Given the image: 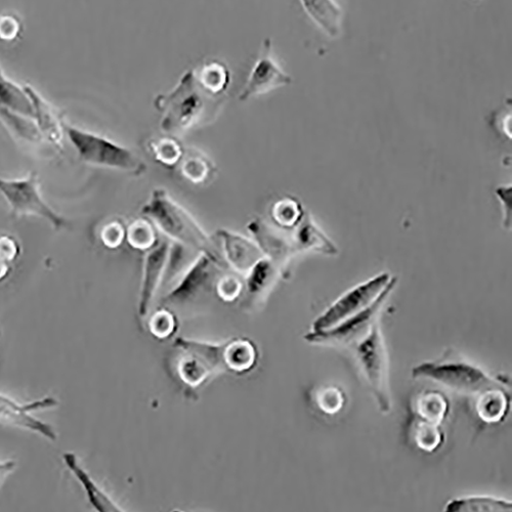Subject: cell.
I'll return each instance as SVG.
<instances>
[{"instance_id":"obj_1","label":"cell","mask_w":512,"mask_h":512,"mask_svg":"<svg viewBox=\"0 0 512 512\" xmlns=\"http://www.w3.org/2000/svg\"><path fill=\"white\" fill-rule=\"evenodd\" d=\"M227 93L213 89L198 67L186 71L176 87L159 94L154 107L160 114V130L169 137H182L219 117Z\"/></svg>"},{"instance_id":"obj_2","label":"cell","mask_w":512,"mask_h":512,"mask_svg":"<svg viewBox=\"0 0 512 512\" xmlns=\"http://www.w3.org/2000/svg\"><path fill=\"white\" fill-rule=\"evenodd\" d=\"M142 216L152 222L168 239L196 252L223 256L191 213L164 189H155L141 209Z\"/></svg>"},{"instance_id":"obj_3","label":"cell","mask_w":512,"mask_h":512,"mask_svg":"<svg viewBox=\"0 0 512 512\" xmlns=\"http://www.w3.org/2000/svg\"><path fill=\"white\" fill-rule=\"evenodd\" d=\"M224 349L225 343L178 337L169 368L183 387L190 391L198 390L213 376L226 372Z\"/></svg>"},{"instance_id":"obj_4","label":"cell","mask_w":512,"mask_h":512,"mask_svg":"<svg viewBox=\"0 0 512 512\" xmlns=\"http://www.w3.org/2000/svg\"><path fill=\"white\" fill-rule=\"evenodd\" d=\"M64 134L85 163L136 177L147 172L146 163L134 151L110 139L66 123Z\"/></svg>"},{"instance_id":"obj_5","label":"cell","mask_w":512,"mask_h":512,"mask_svg":"<svg viewBox=\"0 0 512 512\" xmlns=\"http://www.w3.org/2000/svg\"><path fill=\"white\" fill-rule=\"evenodd\" d=\"M0 194L4 196L17 218L37 217L45 220L57 231L68 226L66 219L42 196L39 178L34 172L22 179L0 177Z\"/></svg>"},{"instance_id":"obj_6","label":"cell","mask_w":512,"mask_h":512,"mask_svg":"<svg viewBox=\"0 0 512 512\" xmlns=\"http://www.w3.org/2000/svg\"><path fill=\"white\" fill-rule=\"evenodd\" d=\"M358 339L360 341L356 352L361 369L378 401L380 410L388 412L392 407L388 381V355L377 322Z\"/></svg>"},{"instance_id":"obj_7","label":"cell","mask_w":512,"mask_h":512,"mask_svg":"<svg viewBox=\"0 0 512 512\" xmlns=\"http://www.w3.org/2000/svg\"><path fill=\"white\" fill-rule=\"evenodd\" d=\"M388 272L357 285L338 300L313 324V332L327 331L371 306L397 280Z\"/></svg>"},{"instance_id":"obj_8","label":"cell","mask_w":512,"mask_h":512,"mask_svg":"<svg viewBox=\"0 0 512 512\" xmlns=\"http://www.w3.org/2000/svg\"><path fill=\"white\" fill-rule=\"evenodd\" d=\"M414 378H428L463 394L480 395L490 390H507L502 382L481 369L462 362L423 363L413 368Z\"/></svg>"},{"instance_id":"obj_9","label":"cell","mask_w":512,"mask_h":512,"mask_svg":"<svg viewBox=\"0 0 512 512\" xmlns=\"http://www.w3.org/2000/svg\"><path fill=\"white\" fill-rule=\"evenodd\" d=\"M227 264L221 256L199 253L176 282L170 286L164 301L186 304L217 285Z\"/></svg>"},{"instance_id":"obj_10","label":"cell","mask_w":512,"mask_h":512,"mask_svg":"<svg viewBox=\"0 0 512 512\" xmlns=\"http://www.w3.org/2000/svg\"><path fill=\"white\" fill-rule=\"evenodd\" d=\"M59 406L53 397L42 398L33 402L21 403L0 394V422L38 435L48 441L56 442L58 434L53 426L33 415L34 412L51 410Z\"/></svg>"},{"instance_id":"obj_11","label":"cell","mask_w":512,"mask_h":512,"mask_svg":"<svg viewBox=\"0 0 512 512\" xmlns=\"http://www.w3.org/2000/svg\"><path fill=\"white\" fill-rule=\"evenodd\" d=\"M291 83L292 77L275 60L272 40L267 38L263 41L258 60L241 90L239 100L246 102L277 89L288 87Z\"/></svg>"},{"instance_id":"obj_12","label":"cell","mask_w":512,"mask_h":512,"mask_svg":"<svg viewBox=\"0 0 512 512\" xmlns=\"http://www.w3.org/2000/svg\"><path fill=\"white\" fill-rule=\"evenodd\" d=\"M397 284L398 279L395 280L371 306L359 314L344 321L343 323H340L330 330L321 332L312 331L305 336V339L311 344L352 343V341L366 333L376 322L378 313L381 311L383 305L388 301L389 296L392 294Z\"/></svg>"},{"instance_id":"obj_13","label":"cell","mask_w":512,"mask_h":512,"mask_svg":"<svg viewBox=\"0 0 512 512\" xmlns=\"http://www.w3.org/2000/svg\"><path fill=\"white\" fill-rule=\"evenodd\" d=\"M170 244L167 240H157L145 255L138 304V314L142 320L150 314L164 282Z\"/></svg>"},{"instance_id":"obj_14","label":"cell","mask_w":512,"mask_h":512,"mask_svg":"<svg viewBox=\"0 0 512 512\" xmlns=\"http://www.w3.org/2000/svg\"><path fill=\"white\" fill-rule=\"evenodd\" d=\"M252 239L261 248L265 256L279 264L284 270L295 254L291 235L267 220L256 218L247 225Z\"/></svg>"},{"instance_id":"obj_15","label":"cell","mask_w":512,"mask_h":512,"mask_svg":"<svg viewBox=\"0 0 512 512\" xmlns=\"http://www.w3.org/2000/svg\"><path fill=\"white\" fill-rule=\"evenodd\" d=\"M284 271L279 264L267 258V256L254 264L244 275L242 305L251 309L264 304Z\"/></svg>"},{"instance_id":"obj_16","label":"cell","mask_w":512,"mask_h":512,"mask_svg":"<svg viewBox=\"0 0 512 512\" xmlns=\"http://www.w3.org/2000/svg\"><path fill=\"white\" fill-rule=\"evenodd\" d=\"M216 235L222 246L225 263L238 274L245 275L265 256L252 238L228 229H219Z\"/></svg>"},{"instance_id":"obj_17","label":"cell","mask_w":512,"mask_h":512,"mask_svg":"<svg viewBox=\"0 0 512 512\" xmlns=\"http://www.w3.org/2000/svg\"><path fill=\"white\" fill-rule=\"evenodd\" d=\"M68 471L77 480L90 504L99 512H121V507L115 500L101 488L93 479L87 469L81 464L78 456L73 452H65L62 456Z\"/></svg>"},{"instance_id":"obj_18","label":"cell","mask_w":512,"mask_h":512,"mask_svg":"<svg viewBox=\"0 0 512 512\" xmlns=\"http://www.w3.org/2000/svg\"><path fill=\"white\" fill-rule=\"evenodd\" d=\"M259 350L248 337H233L225 341L224 362L226 371L245 375L259 363Z\"/></svg>"},{"instance_id":"obj_19","label":"cell","mask_w":512,"mask_h":512,"mask_svg":"<svg viewBox=\"0 0 512 512\" xmlns=\"http://www.w3.org/2000/svg\"><path fill=\"white\" fill-rule=\"evenodd\" d=\"M27 91L33 105V119L45 140L56 146L60 145L64 136V122L60 119L51 104L27 85Z\"/></svg>"},{"instance_id":"obj_20","label":"cell","mask_w":512,"mask_h":512,"mask_svg":"<svg viewBox=\"0 0 512 512\" xmlns=\"http://www.w3.org/2000/svg\"><path fill=\"white\" fill-rule=\"evenodd\" d=\"M295 253L318 251L327 255H335L337 249L318 227L313 218L306 213L303 220L293 229L291 235Z\"/></svg>"},{"instance_id":"obj_21","label":"cell","mask_w":512,"mask_h":512,"mask_svg":"<svg viewBox=\"0 0 512 512\" xmlns=\"http://www.w3.org/2000/svg\"><path fill=\"white\" fill-rule=\"evenodd\" d=\"M313 22L329 37L337 38L343 31L344 12L335 0H300Z\"/></svg>"},{"instance_id":"obj_22","label":"cell","mask_w":512,"mask_h":512,"mask_svg":"<svg viewBox=\"0 0 512 512\" xmlns=\"http://www.w3.org/2000/svg\"><path fill=\"white\" fill-rule=\"evenodd\" d=\"M0 108L33 118V105L27 85L14 81L0 65Z\"/></svg>"},{"instance_id":"obj_23","label":"cell","mask_w":512,"mask_h":512,"mask_svg":"<svg viewBox=\"0 0 512 512\" xmlns=\"http://www.w3.org/2000/svg\"><path fill=\"white\" fill-rule=\"evenodd\" d=\"M449 401L439 392L429 391L420 394L413 406L415 417L441 425L449 414Z\"/></svg>"},{"instance_id":"obj_24","label":"cell","mask_w":512,"mask_h":512,"mask_svg":"<svg viewBox=\"0 0 512 512\" xmlns=\"http://www.w3.org/2000/svg\"><path fill=\"white\" fill-rule=\"evenodd\" d=\"M0 121H2L16 138L31 144L45 141L35 120L23 114L0 108Z\"/></svg>"},{"instance_id":"obj_25","label":"cell","mask_w":512,"mask_h":512,"mask_svg":"<svg viewBox=\"0 0 512 512\" xmlns=\"http://www.w3.org/2000/svg\"><path fill=\"white\" fill-rule=\"evenodd\" d=\"M507 390H490L478 396L476 409L480 418L487 423L502 421L509 410Z\"/></svg>"},{"instance_id":"obj_26","label":"cell","mask_w":512,"mask_h":512,"mask_svg":"<svg viewBox=\"0 0 512 512\" xmlns=\"http://www.w3.org/2000/svg\"><path fill=\"white\" fill-rule=\"evenodd\" d=\"M511 502L489 497L471 496L455 499L445 508L448 512H510Z\"/></svg>"},{"instance_id":"obj_27","label":"cell","mask_w":512,"mask_h":512,"mask_svg":"<svg viewBox=\"0 0 512 512\" xmlns=\"http://www.w3.org/2000/svg\"><path fill=\"white\" fill-rule=\"evenodd\" d=\"M412 436L416 446L424 452H435L443 444L441 425L415 418Z\"/></svg>"},{"instance_id":"obj_28","label":"cell","mask_w":512,"mask_h":512,"mask_svg":"<svg viewBox=\"0 0 512 512\" xmlns=\"http://www.w3.org/2000/svg\"><path fill=\"white\" fill-rule=\"evenodd\" d=\"M302 203L294 198H284L273 208V219L276 225L284 230L294 229L306 215Z\"/></svg>"},{"instance_id":"obj_29","label":"cell","mask_w":512,"mask_h":512,"mask_svg":"<svg viewBox=\"0 0 512 512\" xmlns=\"http://www.w3.org/2000/svg\"><path fill=\"white\" fill-rule=\"evenodd\" d=\"M315 403L325 414L334 415L344 408L346 397L335 387H326L316 393Z\"/></svg>"},{"instance_id":"obj_30","label":"cell","mask_w":512,"mask_h":512,"mask_svg":"<svg viewBox=\"0 0 512 512\" xmlns=\"http://www.w3.org/2000/svg\"><path fill=\"white\" fill-rule=\"evenodd\" d=\"M177 327V319L174 314L165 310L158 311L149 322L150 332L159 339L174 335Z\"/></svg>"},{"instance_id":"obj_31","label":"cell","mask_w":512,"mask_h":512,"mask_svg":"<svg viewBox=\"0 0 512 512\" xmlns=\"http://www.w3.org/2000/svg\"><path fill=\"white\" fill-rule=\"evenodd\" d=\"M216 290L222 301L231 303L242 295L243 284L235 277L222 276L218 281Z\"/></svg>"},{"instance_id":"obj_32","label":"cell","mask_w":512,"mask_h":512,"mask_svg":"<svg viewBox=\"0 0 512 512\" xmlns=\"http://www.w3.org/2000/svg\"><path fill=\"white\" fill-rule=\"evenodd\" d=\"M131 244L138 248L149 249L157 241L153 230L146 224H136L130 230Z\"/></svg>"},{"instance_id":"obj_33","label":"cell","mask_w":512,"mask_h":512,"mask_svg":"<svg viewBox=\"0 0 512 512\" xmlns=\"http://www.w3.org/2000/svg\"><path fill=\"white\" fill-rule=\"evenodd\" d=\"M183 164V172L188 179L197 183L204 182L207 176L206 159L188 157Z\"/></svg>"},{"instance_id":"obj_34","label":"cell","mask_w":512,"mask_h":512,"mask_svg":"<svg viewBox=\"0 0 512 512\" xmlns=\"http://www.w3.org/2000/svg\"><path fill=\"white\" fill-rule=\"evenodd\" d=\"M158 160L166 165L177 163L182 158V150L174 142H161L154 148Z\"/></svg>"},{"instance_id":"obj_35","label":"cell","mask_w":512,"mask_h":512,"mask_svg":"<svg viewBox=\"0 0 512 512\" xmlns=\"http://www.w3.org/2000/svg\"><path fill=\"white\" fill-rule=\"evenodd\" d=\"M17 468L14 460H0V485H2Z\"/></svg>"},{"instance_id":"obj_36","label":"cell","mask_w":512,"mask_h":512,"mask_svg":"<svg viewBox=\"0 0 512 512\" xmlns=\"http://www.w3.org/2000/svg\"><path fill=\"white\" fill-rule=\"evenodd\" d=\"M17 33L18 23L16 20L12 19L9 27L6 18L0 21V35H2L4 38L11 39V37H15Z\"/></svg>"},{"instance_id":"obj_37","label":"cell","mask_w":512,"mask_h":512,"mask_svg":"<svg viewBox=\"0 0 512 512\" xmlns=\"http://www.w3.org/2000/svg\"><path fill=\"white\" fill-rule=\"evenodd\" d=\"M15 255V244L9 239L0 240V256L5 260H11L15 258Z\"/></svg>"},{"instance_id":"obj_38","label":"cell","mask_w":512,"mask_h":512,"mask_svg":"<svg viewBox=\"0 0 512 512\" xmlns=\"http://www.w3.org/2000/svg\"><path fill=\"white\" fill-rule=\"evenodd\" d=\"M8 265L7 263H0V280L4 279L8 275Z\"/></svg>"}]
</instances>
